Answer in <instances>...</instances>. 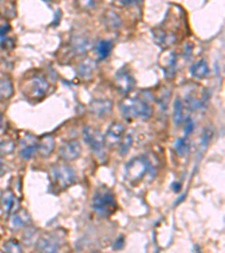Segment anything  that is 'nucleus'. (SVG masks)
Listing matches in <instances>:
<instances>
[{
  "instance_id": "obj_1",
  "label": "nucleus",
  "mask_w": 225,
  "mask_h": 253,
  "mask_svg": "<svg viewBox=\"0 0 225 253\" xmlns=\"http://www.w3.org/2000/svg\"><path fill=\"white\" fill-rule=\"evenodd\" d=\"M119 108L126 119H149L152 116V107L148 103L136 98H126L119 103Z\"/></svg>"
},
{
  "instance_id": "obj_2",
  "label": "nucleus",
  "mask_w": 225,
  "mask_h": 253,
  "mask_svg": "<svg viewBox=\"0 0 225 253\" xmlns=\"http://www.w3.org/2000/svg\"><path fill=\"white\" fill-rule=\"evenodd\" d=\"M52 185L56 190H64L75 182L74 169L65 164H54L51 167Z\"/></svg>"
},
{
  "instance_id": "obj_3",
  "label": "nucleus",
  "mask_w": 225,
  "mask_h": 253,
  "mask_svg": "<svg viewBox=\"0 0 225 253\" xmlns=\"http://www.w3.org/2000/svg\"><path fill=\"white\" fill-rule=\"evenodd\" d=\"M93 208L100 216H110L116 209L115 196L107 189L98 190L93 197Z\"/></svg>"
},
{
  "instance_id": "obj_4",
  "label": "nucleus",
  "mask_w": 225,
  "mask_h": 253,
  "mask_svg": "<svg viewBox=\"0 0 225 253\" xmlns=\"http://www.w3.org/2000/svg\"><path fill=\"white\" fill-rule=\"evenodd\" d=\"M151 170L150 161L147 157H137L130 161L125 168V176L130 181H139Z\"/></svg>"
},
{
  "instance_id": "obj_5",
  "label": "nucleus",
  "mask_w": 225,
  "mask_h": 253,
  "mask_svg": "<svg viewBox=\"0 0 225 253\" xmlns=\"http://www.w3.org/2000/svg\"><path fill=\"white\" fill-rule=\"evenodd\" d=\"M50 85L48 80L42 75L33 77L30 82H27L24 88V92L28 98L33 100H41L46 96L49 91Z\"/></svg>"
},
{
  "instance_id": "obj_6",
  "label": "nucleus",
  "mask_w": 225,
  "mask_h": 253,
  "mask_svg": "<svg viewBox=\"0 0 225 253\" xmlns=\"http://www.w3.org/2000/svg\"><path fill=\"white\" fill-rule=\"evenodd\" d=\"M83 139H85V142L92 147V150L97 155L103 154L105 140L103 134L99 131L90 127V126H85V128H83Z\"/></svg>"
},
{
  "instance_id": "obj_7",
  "label": "nucleus",
  "mask_w": 225,
  "mask_h": 253,
  "mask_svg": "<svg viewBox=\"0 0 225 253\" xmlns=\"http://www.w3.org/2000/svg\"><path fill=\"white\" fill-rule=\"evenodd\" d=\"M134 86H135V81H134L132 74L126 69H122L116 74V87H117L118 91L123 95H128L134 88Z\"/></svg>"
},
{
  "instance_id": "obj_8",
  "label": "nucleus",
  "mask_w": 225,
  "mask_h": 253,
  "mask_svg": "<svg viewBox=\"0 0 225 253\" xmlns=\"http://www.w3.org/2000/svg\"><path fill=\"white\" fill-rule=\"evenodd\" d=\"M124 133H125V126L121 124V123H114V124H112L110 129L107 131L106 135L104 136L105 144L110 147L116 146L122 141Z\"/></svg>"
},
{
  "instance_id": "obj_9",
  "label": "nucleus",
  "mask_w": 225,
  "mask_h": 253,
  "mask_svg": "<svg viewBox=\"0 0 225 253\" xmlns=\"http://www.w3.org/2000/svg\"><path fill=\"white\" fill-rule=\"evenodd\" d=\"M81 154V145L78 141H68L60 147V155L65 161H74Z\"/></svg>"
},
{
  "instance_id": "obj_10",
  "label": "nucleus",
  "mask_w": 225,
  "mask_h": 253,
  "mask_svg": "<svg viewBox=\"0 0 225 253\" xmlns=\"http://www.w3.org/2000/svg\"><path fill=\"white\" fill-rule=\"evenodd\" d=\"M38 247L42 253H59L60 244L56 236L46 234L39 238Z\"/></svg>"
},
{
  "instance_id": "obj_11",
  "label": "nucleus",
  "mask_w": 225,
  "mask_h": 253,
  "mask_svg": "<svg viewBox=\"0 0 225 253\" xmlns=\"http://www.w3.org/2000/svg\"><path fill=\"white\" fill-rule=\"evenodd\" d=\"M112 101L108 99H95L89 104V110L96 116H106L112 111Z\"/></svg>"
},
{
  "instance_id": "obj_12",
  "label": "nucleus",
  "mask_w": 225,
  "mask_h": 253,
  "mask_svg": "<svg viewBox=\"0 0 225 253\" xmlns=\"http://www.w3.org/2000/svg\"><path fill=\"white\" fill-rule=\"evenodd\" d=\"M1 207L6 213H16L19 209V201L10 190H7L0 198Z\"/></svg>"
},
{
  "instance_id": "obj_13",
  "label": "nucleus",
  "mask_w": 225,
  "mask_h": 253,
  "mask_svg": "<svg viewBox=\"0 0 225 253\" xmlns=\"http://www.w3.org/2000/svg\"><path fill=\"white\" fill-rule=\"evenodd\" d=\"M56 149V140L52 135H44L38 144V151L43 157H49Z\"/></svg>"
},
{
  "instance_id": "obj_14",
  "label": "nucleus",
  "mask_w": 225,
  "mask_h": 253,
  "mask_svg": "<svg viewBox=\"0 0 225 253\" xmlns=\"http://www.w3.org/2000/svg\"><path fill=\"white\" fill-rule=\"evenodd\" d=\"M190 73L193 77L197 79H203L207 77L209 74V68L208 64L205 60H199L198 62H196L193 67L190 68Z\"/></svg>"
},
{
  "instance_id": "obj_15",
  "label": "nucleus",
  "mask_w": 225,
  "mask_h": 253,
  "mask_svg": "<svg viewBox=\"0 0 225 253\" xmlns=\"http://www.w3.org/2000/svg\"><path fill=\"white\" fill-rule=\"evenodd\" d=\"M95 68H96V63L94 62L93 60L88 59V60L83 61V62H81L80 66H79V68H78L79 75H80V77L83 79L92 78L94 74V71H95Z\"/></svg>"
},
{
  "instance_id": "obj_16",
  "label": "nucleus",
  "mask_w": 225,
  "mask_h": 253,
  "mask_svg": "<svg viewBox=\"0 0 225 253\" xmlns=\"http://www.w3.org/2000/svg\"><path fill=\"white\" fill-rule=\"evenodd\" d=\"M112 46H114V44H112V41L103 39V41L98 42L95 50L98 54V56H99L100 59H106V57L111 54Z\"/></svg>"
},
{
  "instance_id": "obj_17",
  "label": "nucleus",
  "mask_w": 225,
  "mask_h": 253,
  "mask_svg": "<svg viewBox=\"0 0 225 253\" xmlns=\"http://www.w3.org/2000/svg\"><path fill=\"white\" fill-rule=\"evenodd\" d=\"M90 45H92V42L90 39L86 37H75L74 41H72V49H74L75 53H83L87 52L89 50Z\"/></svg>"
},
{
  "instance_id": "obj_18",
  "label": "nucleus",
  "mask_w": 225,
  "mask_h": 253,
  "mask_svg": "<svg viewBox=\"0 0 225 253\" xmlns=\"http://www.w3.org/2000/svg\"><path fill=\"white\" fill-rule=\"evenodd\" d=\"M14 88L8 79H0V99H7L12 97Z\"/></svg>"
},
{
  "instance_id": "obj_19",
  "label": "nucleus",
  "mask_w": 225,
  "mask_h": 253,
  "mask_svg": "<svg viewBox=\"0 0 225 253\" xmlns=\"http://www.w3.org/2000/svg\"><path fill=\"white\" fill-rule=\"evenodd\" d=\"M173 122L177 126H179L184 122V105L179 98H176L175 110H173Z\"/></svg>"
},
{
  "instance_id": "obj_20",
  "label": "nucleus",
  "mask_w": 225,
  "mask_h": 253,
  "mask_svg": "<svg viewBox=\"0 0 225 253\" xmlns=\"http://www.w3.org/2000/svg\"><path fill=\"white\" fill-rule=\"evenodd\" d=\"M213 139V129H210L209 127H206L204 129V132H203L202 134V141H201V152H199V154H203L204 152L207 149L210 141Z\"/></svg>"
},
{
  "instance_id": "obj_21",
  "label": "nucleus",
  "mask_w": 225,
  "mask_h": 253,
  "mask_svg": "<svg viewBox=\"0 0 225 253\" xmlns=\"http://www.w3.org/2000/svg\"><path fill=\"white\" fill-rule=\"evenodd\" d=\"M175 149H176L177 153H178V155H179V157H184V155L187 153L188 150H189V145H188L186 137H183V139L177 140Z\"/></svg>"
},
{
  "instance_id": "obj_22",
  "label": "nucleus",
  "mask_w": 225,
  "mask_h": 253,
  "mask_svg": "<svg viewBox=\"0 0 225 253\" xmlns=\"http://www.w3.org/2000/svg\"><path fill=\"white\" fill-rule=\"evenodd\" d=\"M3 252L5 253H23L20 245L17 243L15 240L7 241L5 245H3Z\"/></svg>"
},
{
  "instance_id": "obj_23",
  "label": "nucleus",
  "mask_w": 225,
  "mask_h": 253,
  "mask_svg": "<svg viewBox=\"0 0 225 253\" xmlns=\"http://www.w3.org/2000/svg\"><path fill=\"white\" fill-rule=\"evenodd\" d=\"M106 23L107 26L112 28V30H117L119 25H121V19L115 13H108L106 16Z\"/></svg>"
},
{
  "instance_id": "obj_24",
  "label": "nucleus",
  "mask_w": 225,
  "mask_h": 253,
  "mask_svg": "<svg viewBox=\"0 0 225 253\" xmlns=\"http://www.w3.org/2000/svg\"><path fill=\"white\" fill-rule=\"evenodd\" d=\"M14 151H15V143H14V141L6 140L0 142V153L1 154L7 155L13 153Z\"/></svg>"
},
{
  "instance_id": "obj_25",
  "label": "nucleus",
  "mask_w": 225,
  "mask_h": 253,
  "mask_svg": "<svg viewBox=\"0 0 225 253\" xmlns=\"http://www.w3.org/2000/svg\"><path fill=\"white\" fill-rule=\"evenodd\" d=\"M36 151H38V144H33V145L23 147V150L20 152V155L25 160H28V159H31L33 155L36 153Z\"/></svg>"
},
{
  "instance_id": "obj_26",
  "label": "nucleus",
  "mask_w": 225,
  "mask_h": 253,
  "mask_svg": "<svg viewBox=\"0 0 225 253\" xmlns=\"http://www.w3.org/2000/svg\"><path fill=\"white\" fill-rule=\"evenodd\" d=\"M132 135H126V137L124 139V143L121 147V154L124 155L125 153H128V151L130 150L131 145H132Z\"/></svg>"
},
{
  "instance_id": "obj_27",
  "label": "nucleus",
  "mask_w": 225,
  "mask_h": 253,
  "mask_svg": "<svg viewBox=\"0 0 225 253\" xmlns=\"http://www.w3.org/2000/svg\"><path fill=\"white\" fill-rule=\"evenodd\" d=\"M194 127H195V124H194V122L191 121V118H187L186 119V127H185V135H184V137H186V139H187V136L194 131Z\"/></svg>"
},
{
  "instance_id": "obj_28",
  "label": "nucleus",
  "mask_w": 225,
  "mask_h": 253,
  "mask_svg": "<svg viewBox=\"0 0 225 253\" xmlns=\"http://www.w3.org/2000/svg\"><path fill=\"white\" fill-rule=\"evenodd\" d=\"M12 224L14 227H21L25 225V219L21 218V216H19L18 214H15L13 216V219H12Z\"/></svg>"
},
{
  "instance_id": "obj_29",
  "label": "nucleus",
  "mask_w": 225,
  "mask_h": 253,
  "mask_svg": "<svg viewBox=\"0 0 225 253\" xmlns=\"http://www.w3.org/2000/svg\"><path fill=\"white\" fill-rule=\"evenodd\" d=\"M124 247V237H119L117 241H116V245H114V249L115 250H119V249H122Z\"/></svg>"
},
{
  "instance_id": "obj_30",
  "label": "nucleus",
  "mask_w": 225,
  "mask_h": 253,
  "mask_svg": "<svg viewBox=\"0 0 225 253\" xmlns=\"http://www.w3.org/2000/svg\"><path fill=\"white\" fill-rule=\"evenodd\" d=\"M1 124H2V116L1 114H0V126H1Z\"/></svg>"
},
{
  "instance_id": "obj_31",
  "label": "nucleus",
  "mask_w": 225,
  "mask_h": 253,
  "mask_svg": "<svg viewBox=\"0 0 225 253\" xmlns=\"http://www.w3.org/2000/svg\"><path fill=\"white\" fill-rule=\"evenodd\" d=\"M1 165H2V161H1V158H0V168H1Z\"/></svg>"
},
{
  "instance_id": "obj_32",
  "label": "nucleus",
  "mask_w": 225,
  "mask_h": 253,
  "mask_svg": "<svg viewBox=\"0 0 225 253\" xmlns=\"http://www.w3.org/2000/svg\"><path fill=\"white\" fill-rule=\"evenodd\" d=\"M96 253H100V252H96Z\"/></svg>"
}]
</instances>
